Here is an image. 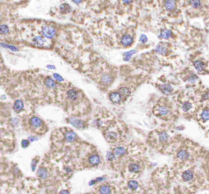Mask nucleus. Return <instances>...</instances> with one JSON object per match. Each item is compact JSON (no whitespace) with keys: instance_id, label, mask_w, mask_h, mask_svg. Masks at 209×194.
<instances>
[{"instance_id":"obj_20","label":"nucleus","mask_w":209,"mask_h":194,"mask_svg":"<svg viewBox=\"0 0 209 194\" xmlns=\"http://www.w3.org/2000/svg\"><path fill=\"white\" fill-rule=\"evenodd\" d=\"M194 66L196 68V70L198 71H199V72L203 71L204 67H205V64L203 62H201V61H196V62H194Z\"/></svg>"},{"instance_id":"obj_15","label":"nucleus","mask_w":209,"mask_h":194,"mask_svg":"<svg viewBox=\"0 0 209 194\" xmlns=\"http://www.w3.org/2000/svg\"><path fill=\"white\" fill-rule=\"evenodd\" d=\"M159 89L164 93V94H169L172 92V87L169 85H162L158 86Z\"/></svg>"},{"instance_id":"obj_7","label":"nucleus","mask_w":209,"mask_h":194,"mask_svg":"<svg viewBox=\"0 0 209 194\" xmlns=\"http://www.w3.org/2000/svg\"><path fill=\"white\" fill-rule=\"evenodd\" d=\"M29 124L30 126L35 127V128H38L43 125V120H41L40 118L37 117V116H33L30 120H29Z\"/></svg>"},{"instance_id":"obj_39","label":"nucleus","mask_w":209,"mask_h":194,"mask_svg":"<svg viewBox=\"0 0 209 194\" xmlns=\"http://www.w3.org/2000/svg\"><path fill=\"white\" fill-rule=\"evenodd\" d=\"M53 77H54L57 81H59V82H62L63 80H64V79L61 77V75H60L59 74H57V73L53 74Z\"/></svg>"},{"instance_id":"obj_44","label":"nucleus","mask_w":209,"mask_h":194,"mask_svg":"<svg viewBox=\"0 0 209 194\" xmlns=\"http://www.w3.org/2000/svg\"><path fill=\"white\" fill-rule=\"evenodd\" d=\"M73 2L74 3H76V4H79V3H81L83 2V0H73Z\"/></svg>"},{"instance_id":"obj_27","label":"nucleus","mask_w":209,"mask_h":194,"mask_svg":"<svg viewBox=\"0 0 209 194\" xmlns=\"http://www.w3.org/2000/svg\"><path fill=\"white\" fill-rule=\"evenodd\" d=\"M9 33V28L7 25L4 24H2L0 25V34H3V35H6Z\"/></svg>"},{"instance_id":"obj_33","label":"nucleus","mask_w":209,"mask_h":194,"mask_svg":"<svg viewBox=\"0 0 209 194\" xmlns=\"http://www.w3.org/2000/svg\"><path fill=\"white\" fill-rule=\"evenodd\" d=\"M191 108H192V104L190 102H185L183 103V105H182V110L184 111H188Z\"/></svg>"},{"instance_id":"obj_45","label":"nucleus","mask_w":209,"mask_h":194,"mask_svg":"<svg viewBox=\"0 0 209 194\" xmlns=\"http://www.w3.org/2000/svg\"><path fill=\"white\" fill-rule=\"evenodd\" d=\"M208 93L207 92V93H206L204 94V97H203V99H205V100H206V99H208Z\"/></svg>"},{"instance_id":"obj_21","label":"nucleus","mask_w":209,"mask_h":194,"mask_svg":"<svg viewBox=\"0 0 209 194\" xmlns=\"http://www.w3.org/2000/svg\"><path fill=\"white\" fill-rule=\"evenodd\" d=\"M106 138L110 142H114L118 138V134L115 132H109L106 134Z\"/></svg>"},{"instance_id":"obj_29","label":"nucleus","mask_w":209,"mask_h":194,"mask_svg":"<svg viewBox=\"0 0 209 194\" xmlns=\"http://www.w3.org/2000/svg\"><path fill=\"white\" fill-rule=\"evenodd\" d=\"M60 10H61V11L62 13H69V12H70V11H71V7H70V6L69 5V4L65 3V4H62V5L60 7Z\"/></svg>"},{"instance_id":"obj_36","label":"nucleus","mask_w":209,"mask_h":194,"mask_svg":"<svg viewBox=\"0 0 209 194\" xmlns=\"http://www.w3.org/2000/svg\"><path fill=\"white\" fill-rule=\"evenodd\" d=\"M198 80V77L195 75H191L190 76H189V78H188V80L190 82V83H194V82H196V80Z\"/></svg>"},{"instance_id":"obj_8","label":"nucleus","mask_w":209,"mask_h":194,"mask_svg":"<svg viewBox=\"0 0 209 194\" xmlns=\"http://www.w3.org/2000/svg\"><path fill=\"white\" fill-rule=\"evenodd\" d=\"M65 140H66L68 143H72V142H73V141L76 139L77 135H76V134H75L73 131L69 130V131H67L65 133Z\"/></svg>"},{"instance_id":"obj_5","label":"nucleus","mask_w":209,"mask_h":194,"mask_svg":"<svg viewBox=\"0 0 209 194\" xmlns=\"http://www.w3.org/2000/svg\"><path fill=\"white\" fill-rule=\"evenodd\" d=\"M110 99L113 103H119L122 97L119 92H112L110 93Z\"/></svg>"},{"instance_id":"obj_28","label":"nucleus","mask_w":209,"mask_h":194,"mask_svg":"<svg viewBox=\"0 0 209 194\" xmlns=\"http://www.w3.org/2000/svg\"><path fill=\"white\" fill-rule=\"evenodd\" d=\"M128 188L131 189V190H136V189H138V187H139V184L138 183L135 181V180H131L128 182Z\"/></svg>"},{"instance_id":"obj_24","label":"nucleus","mask_w":209,"mask_h":194,"mask_svg":"<svg viewBox=\"0 0 209 194\" xmlns=\"http://www.w3.org/2000/svg\"><path fill=\"white\" fill-rule=\"evenodd\" d=\"M155 51L157 52L159 54H162V55H166L167 52H168V49L163 45H158L155 48Z\"/></svg>"},{"instance_id":"obj_10","label":"nucleus","mask_w":209,"mask_h":194,"mask_svg":"<svg viewBox=\"0 0 209 194\" xmlns=\"http://www.w3.org/2000/svg\"><path fill=\"white\" fill-rule=\"evenodd\" d=\"M182 179L186 182H190L194 179V174L190 171H186L182 174Z\"/></svg>"},{"instance_id":"obj_12","label":"nucleus","mask_w":209,"mask_h":194,"mask_svg":"<svg viewBox=\"0 0 209 194\" xmlns=\"http://www.w3.org/2000/svg\"><path fill=\"white\" fill-rule=\"evenodd\" d=\"M24 108V103L21 100H17L13 104V109L16 112H20Z\"/></svg>"},{"instance_id":"obj_26","label":"nucleus","mask_w":209,"mask_h":194,"mask_svg":"<svg viewBox=\"0 0 209 194\" xmlns=\"http://www.w3.org/2000/svg\"><path fill=\"white\" fill-rule=\"evenodd\" d=\"M100 193H111V189L108 186V185H101L99 189Z\"/></svg>"},{"instance_id":"obj_37","label":"nucleus","mask_w":209,"mask_h":194,"mask_svg":"<svg viewBox=\"0 0 209 194\" xmlns=\"http://www.w3.org/2000/svg\"><path fill=\"white\" fill-rule=\"evenodd\" d=\"M106 158L108 160H113L115 158V156L114 155L113 152H108L107 155H106Z\"/></svg>"},{"instance_id":"obj_41","label":"nucleus","mask_w":209,"mask_h":194,"mask_svg":"<svg viewBox=\"0 0 209 194\" xmlns=\"http://www.w3.org/2000/svg\"><path fill=\"white\" fill-rule=\"evenodd\" d=\"M37 163H38V161L36 160H32V163H31V167H32V171H35V167L37 166Z\"/></svg>"},{"instance_id":"obj_38","label":"nucleus","mask_w":209,"mask_h":194,"mask_svg":"<svg viewBox=\"0 0 209 194\" xmlns=\"http://www.w3.org/2000/svg\"><path fill=\"white\" fill-rule=\"evenodd\" d=\"M29 145V141L27 140V139H23L22 141H21V146H22V148H26Z\"/></svg>"},{"instance_id":"obj_17","label":"nucleus","mask_w":209,"mask_h":194,"mask_svg":"<svg viewBox=\"0 0 209 194\" xmlns=\"http://www.w3.org/2000/svg\"><path fill=\"white\" fill-rule=\"evenodd\" d=\"M119 94L121 95V97H128L131 93L129 89H128L127 87H121V88H119Z\"/></svg>"},{"instance_id":"obj_43","label":"nucleus","mask_w":209,"mask_h":194,"mask_svg":"<svg viewBox=\"0 0 209 194\" xmlns=\"http://www.w3.org/2000/svg\"><path fill=\"white\" fill-rule=\"evenodd\" d=\"M122 1H123V3H125V4H129L133 0H122Z\"/></svg>"},{"instance_id":"obj_11","label":"nucleus","mask_w":209,"mask_h":194,"mask_svg":"<svg viewBox=\"0 0 209 194\" xmlns=\"http://www.w3.org/2000/svg\"><path fill=\"white\" fill-rule=\"evenodd\" d=\"M88 161H89V163H90L91 166H97L100 163L101 159H100V156L98 155L94 154L91 155L90 157H89Z\"/></svg>"},{"instance_id":"obj_23","label":"nucleus","mask_w":209,"mask_h":194,"mask_svg":"<svg viewBox=\"0 0 209 194\" xmlns=\"http://www.w3.org/2000/svg\"><path fill=\"white\" fill-rule=\"evenodd\" d=\"M47 171L44 168H39L38 170V176L41 179H46L47 177Z\"/></svg>"},{"instance_id":"obj_19","label":"nucleus","mask_w":209,"mask_h":194,"mask_svg":"<svg viewBox=\"0 0 209 194\" xmlns=\"http://www.w3.org/2000/svg\"><path fill=\"white\" fill-rule=\"evenodd\" d=\"M172 33L171 30H164L160 33V37L163 38V39H165V40H168V39H169V38L172 37Z\"/></svg>"},{"instance_id":"obj_22","label":"nucleus","mask_w":209,"mask_h":194,"mask_svg":"<svg viewBox=\"0 0 209 194\" xmlns=\"http://www.w3.org/2000/svg\"><path fill=\"white\" fill-rule=\"evenodd\" d=\"M128 169H129V171L132 172V173H136V172L140 171L141 170V167L139 165L135 164V163H132L128 166Z\"/></svg>"},{"instance_id":"obj_13","label":"nucleus","mask_w":209,"mask_h":194,"mask_svg":"<svg viewBox=\"0 0 209 194\" xmlns=\"http://www.w3.org/2000/svg\"><path fill=\"white\" fill-rule=\"evenodd\" d=\"M44 84L48 89H55L57 86L55 80H52V78H51V77H47L44 80Z\"/></svg>"},{"instance_id":"obj_16","label":"nucleus","mask_w":209,"mask_h":194,"mask_svg":"<svg viewBox=\"0 0 209 194\" xmlns=\"http://www.w3.org/2000/svg\"><path fill=\"white\" fill-rule=\"evenodd\" d=\"M67 97H69V100L71 101H75L78 97H79V93L78 92L74 89H69L68 92H67Z\"/></svg>"},{"instance_id":"obj_3","label":"nucleus","mask_w":209,"mask_h":194,"mask_svg":"<svg viewBox=\"0 0 209 194\" xmlns=\"http://www.w3.org/2000/svg\"><path fill=\"white\" fill-rule=\"evenodd\" d=\"M154 113L158 115H162V116H164V115H168L170 113L169 109L166 107H163V106H160V107H157L154 108Z\"/></svg>"},{"instance_id":"obj_2","label":"nucleus","mask_w":209,"mask_h":194,"mask_svg":"<svg viewBox=\"0 0 209 194\" xmlns=\"http://www.w3.org/2000/svg\"><path fill=\"white\" fill-rule=\"evenodd\" d=\"M32 43L36 47H43L46 44V40L44 37H43L41 35H37L33 38Z\"/></svg>"},{"instance_id":"obj_18","label":"nucleus","mask_w":209,"mask_h":194,"mask_svg":"<svg viewBox=\"0 0 209 194\" xmlns=\"http://www.w3.org/2000/svg\"><path fill=\"white\" fill-rule=\"evenodd\" d=\"M177 157L180 160H185L189 158V152L186 150H181L177 152Z\"/></svg>"},{"instance_id":"obj_1","label":"nucleus","mask_w":209,"mask_h":194,"mask_svg":"<svg viewBox=\"0 0 209 194\" xmlns=\"http://www.w3.org/2000/svg\"><path fill=\"white\" fill-rule=\"evenodd\" d=\"M56 29L50 26H44L42 28V34L47 39H52L56 35Z\"/></svg>"},{"instance_id":"obj_4","label":"nucleus","mask_w":209,"mask_h":194,"mask_svg":"<svg viewBox=\"0 0 209 194\" xmlns=\"http://www.w3.org/2000/svg\"><path fill=\"white\" fill-rule=\"evenodd\" d=\"M121 43L124 47H129L133 43V38L129 34H125L121 39Z\"/></svg>"},{"instance_id":"obj_46","label":"nucleus","mask_w":209,"mask_h":194,"mask_svg":"<svg viewBox=\"0 0 209 194\" xmlns=\"http://www.w3.org/2000/svg\"><path fill=\"white\" fill-rule=\"evenodd\" d=\"M61 193H69V192L68 190H62V191H61Z\"/></svg>"},{"instance_id":"obj_9","label":"nucleus","mask_w":209,"mask_h":194,"mask_svg":"<svg viewBox=\"0 0 209 194\" xmlns=\"http://www.w3.org/2000/svg\"><path fill=\"white\" fill-rule=\"evenodd\" d=\"M126 152H127V149L124 147H117L113 151L114 155L116 156H122L126 154Z\"/></svg>"},{"instance_id":"obj_25","label":"nucleus","mask_w":209,"mask_h":194,"mask_svg":"<svg viewBox=\"0 0 209 194\" xmlns=\"http://www.w3.org/2000/svg\"><path fill=\"white\" fill-rule=\"evenodd\" d=\"M112 78L110 75H103L101 77V82H103L105 85H110V83H112Z\"/></svg>"},{"instance_id":"obj_32","label":"nucleus","mask_w":209,"mask_h":194,"mask_svg":"<svg viewBox=\"0 0 209 194\" xmlns=\"http://www.w3.org/2000/svg\"><path fill=\"white\" fill-rule=\"evenodd\" d=\"M168 138L169 137H168V134L167 132H162L159 134V140L161 142H166L168 139Z\"/></svg>"},{"instance_id":"obj_6","label":"nucleus","mask_w":209,"mask_h":194,"mask_svg":"<svg viewBox=\"0 0 209 194\" xmlns=\"http://www.w3.org/2000/svg\"><path fill=\"white\" fill-rule=\"evenodd\" d=\"M69 122L74 127H76V128H79V129H83V128H84V123L82 121V120H78V119H76V118H70V119H69Z\"/></svg>"},{"instance_id":"obj_48","label":"nucleus","mask_w":209,"mask_h":194,"mask_svg":"<svg viewBox=\"0 0 209 194\" xmlns=\"http://www.w3.org/2000/svg\"><path fill=\"white\" fill-rule=\"evenodd\" d=\"M47 68L55 69V66H51V65H48V66H47Z\"/></svg>"},{"instance_id":"obj_31","label":"nucleus","mask_w":209,"mask_h":194,"mask_svg":"<svg viewBox=\"0 0 209 194\" xmlns=\"http://www.w3.org/2000/svg\"><path fill=\"white\" fill-rule=\"evenodd\" d=\"M134 53H136V50H132V51H128L127 52H125L124 57L125 61H129Z\"/></svg>"},{"instance_id":"obj_35","label":"nucleus","mask_w":209,"mask_h":194,"mask_svg":"<svg viewBox=\"0 0 209 194\" xmlns=\"http://www.w3.org/2000/svg\"><path fill=\"white\" fill-rule=\"evenodd\" d=\"M0 45L2 46V47L7 48H9V49H11V50H12V51H18V48H16L15 46H13V45L7 44H4V43H1V44H0Z\"/></svg>"},{"instance_id":"obj_47","label":"nucleus","mask_w":209,"mask_h":194,"mask_svg":"<svg viewBox=\"0 0 209 194\" xmlns=\"http://www.w3.org/2000/svg\"><path fill=\"white\" fill-rule=\"evenodd\" d=\"M102 179H104V178H97L96 179V182H98V181H102Z\"/></svg>"},{"instance_id":"obj_42","label":"nucleus","mask_w":209,"mask_h":194,"mask_svg":"<svg viewBox=\"0 0 209 194\" xmlns=\"http://www.w3.org/2000/svg\"><path fill=\"white\" fill-rule=\"evenodd\" d=\"M37 139H38V138L37 137H32V136H31V137L29 138L28 140L29 141H31V142H34V141H36Z\"/></svg>"},{"instance_id":"obj_40","label":"nucleus","mask_w":209,"mask_h":194,"mask_svg":"<svg viewBox=\"0 0 209 194\" xmlns=\"http://www.w3.org/2000/svg\"><path fill=\"white\" fill-rule=\"evenodd\" d=\"M147 40H148V39H147L146 35H145V34H141V38H140V41H141V43H143V44H144V43H146Z\"/></svg>"},{"instance_id":"obj_14","label":"nucleus","mask_w":209,"mask_h":194,"mask_svg":"<svg viewBox=\"0 0 209 194\" xmlns=\"http://www.w3.org/2000/svg\"><path fill=\"white\" fill-rule=\"evenodd\" d=\"M164 5H165V7L167 10L172 11V10L175 9L176 7L175 0H166L164 3Z\"/></svg>"},{"instance_id":"obj_30","label":"nucleus","mask_w":209,"mask_h":194,"mask_svg":"<svg viewBox=\"0 0 209 194\" xmlns=\"http://www.w3.org/2000/svg\"><path fill=\"white\" fill-rule=\"evenodd\" d=\"M201 118L204 120V121H208L209 118V111L208 109L206 108L203 111V112L201 113Z\"/></svg>"},{"instance_id":"obj_34","label":"nucleus","mask_w":209,"mask_h":194,"mask_svg":"<svg viewBox=\"0 0 209 194\" xmlns=\"http://www.w3.org/2000/svg\"><path fill=\"white\" fill-rule=\"evenodd\" d=\"M190 3L194 8H198L201 6V0H190Z\"/></svg>"}]
</instances>
